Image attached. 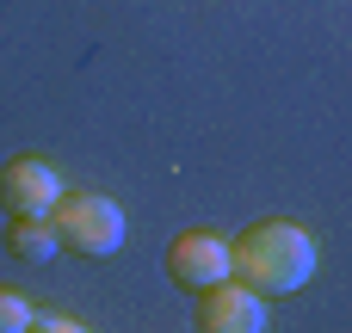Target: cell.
Masks as SVG:
<instances>
[{"instance_id":"cell-1","label":"cell","mask_w":352,"mask_h":333,"mask_svg":"<svg viewBox=\"0 0 352 333\" xmlns=\"http://www.w3.org/2000/svg\"><path fill=\"white\" fill-rule=\"evenodd\" d=\"M229 266L241 284H254L260 297H291L316 278V241L297 222H254L229 241Z\"/></svg>"},{"instance_id":"cell-2","label":"cell","mask_w":352,"mask_h":333,"mask_svg":"<svg viewBox=\"0 0 352 333\" xmlns=\"http://www.w3.org/2000/svg\"><path fill=\"white\" fill-rule=\"evenodd\" d=\"M50 216H56L62 247H74V253H87V260L124 247V204L105 198V192H62Z\"/></svg>"},{"instance_id":"cell-3","label":"cell","mask_w":352,"mask_h":333,"mask_svg":"<svg viewBox=\"0 0 352 333\" xmlns=\"http://www.w3.org/2000/svg\"><path fill=\"white\" fill-rule=\"evenodd\" d=\"M62 192H68L62 167L43 161V154H19V161L0 167V204H6V216H50Z\"/></svg>"},{"instance_id":"cell-4","label":"cell","mask_w":352,"mask_h":333,"mask_svg":"<svg viewBox=\"0 0 352 333\" xmlns=\"http://www.w3.org/2000/svg\"><path fill=\"white\" fill-rule=\"evenodd\" d=\"M198 333H260L266 328V297L254 284H241L235 272L210 290H198Z\"/></svg>"},{"instance_id":"cell-5","label":"cell","mask_w":352,"mask_h":333,"mask_svg":"<svg viewBox=\"0 0 352 333\" xmlns=\"http://www.w3.org/2000/svg\"><path fill=\"white\" fill-rule=\"evenodd\" d=\"M229 272H235V266H229V241L210 235V229H186V235L167 247V278L186 284V290H210V284H223Z\"/></svg>"},{"instance_id":"cell-6","label":"cell","mask_w":352,"mask_h":333,"mask_svg":"<svg viewBox=\"0 0 352 333\" xmlns=\"http://www.w3.org/2000/svg\"><path fill=\"white\" fill-rule=\"evenodd\" d=\"M6 247L19 253V260H56V247H62V235H56V216H12L6 222Z\"/></svg>"},{"instance_id":"cell-7","label":"cell","mask_w":352,"mask_h":333,"mask_svg":"<svg viewBox=\"0 0 352 333\" xmlns=\"http://www.w3.org/2000/svg\"><path fill=\"white\" fill-rule=\"evenodd\" d=\"M31 321H37L31 297H19V290L0 284V333H31Z\"/></svg>"}]
</instances>
